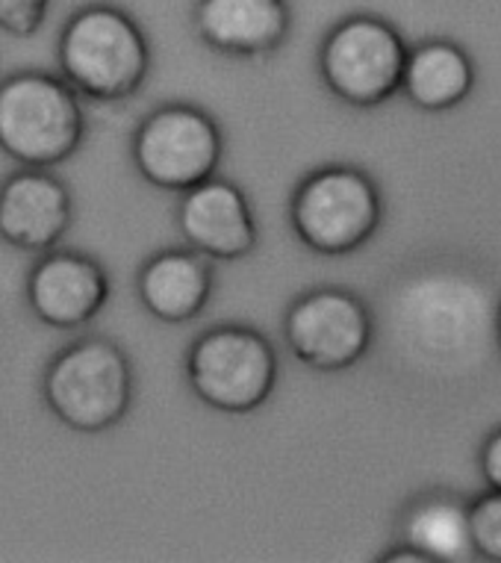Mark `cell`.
Instances as JSON below:
<instances>
[{
    "instance_id": "6da1fadb",
    "label": "cell",
    "mask_w": 501,
    "mask_h": 563,
    "mask_svg": "<svg viewBox=\"0 0 501 563\" xmlns=\"http://www.w3.org/2000/svg\"><path fill=\"white\" fill-rule=\"evenodd\" d=\"M499 307V292L478 266L425 260L387 287L375 322L401 375L452 387L478 380L501 354Z\"/></svg>"
},
{
    "instance_id": "7a4b0ae2",
    "label": "cell",
    "mask_w": 501,
    "mask_h": 563,
    "mask_svg": "<svg viewBox=\"0 0 501 563\" xmlns=\"http://www.w3.org/2000/svg\"><path fill=\"white\" fill-rule=\"evenodd\" d=\"M59 68L75 92L89 101H127L148 80V36L119 7L89 3L63 27Z\"/></svg>"
},
{
    "instance_id": "3957f363",
    "label": "cell",
    "mask_w": 501,
    "mask_h": 563,
    "mask_svg": "<svg viewBox=\"0 0 501 563\" xmlns=\"http://www.w3.org/2000/svg\"><path fill=\"white\" fill-rule=\"evenodd\" d=\"M86 136V115L66 77L21 71L0 84V151L21 166L66 163Z\"/></svg>"
},
{
    "instance_id": "277c9868",
    "label": "cell",
    "mask_w": 501,
    "mask_h": 563,
    "mask_svg": "<svg viewBox=\"0 0 501 563\" xmlns=\"http://www.w3.org/2000/svg\"><path fill=\"white\" fill-rule=\"evenodd\" d=\"M42 389L63 426L80 434H101L131 410L133 366L112 340L86 336L56 354Z\"/></svg>"
},
{
    "instance_id": "5b68a950",
    "label": "cell",
    "mask_w": 501,
    "mask_h": 563,
    "mask_svg": "<svg viewBox=\"0 0 501 563\" xmlns=\"http://www.w3.org/2000/svg\"><path fill=\"white\" fill-rule=\"evenodd\" d=\"M289 222L301 245L325 257H345L381 231L383 195L363 168L322 166L292 192Z\"/></svg>"
},
{
    "instance_id": "8992f818",
    "label": "cell",
    "mask_w": 501,
    "mask_h": 563,
    "mask_svg": "<svg viewBox=\"0 0 501 563\" xmlns=\"http://www.w3.org/2000/svg\"><path fill=\"white\" fill-rule=\"evenodd\" d=\"M186 380L207 407L222 413H250L275 393L278 354L248 324H215L186 351Z\"/></svg>"
},
{
    "instance_id": "52a82bcc",
    "label": "cell",
    "mask_w": 501,
    "mask_h": 563,
    "mask_svg": "<svg viewBox=\"0 0 501 563\" xmlns=\"http://www.w3.org/2000/svg\"><path fill=\"white\" fill-rule=\"evenodd\" d=\"M408 51L390 21L352 15L339 21L319 47V75L334 98L369 110L401 92Z\"/></svg>"
},
{
    "instance_id": "ba28073f",
    "label": "cell",
    "mask_w": 501,
    "mask_h": 563,
    "mask_svg": "<svg viewBox=\"0 0 501 563\" xmlns=\"http://www.w3.org/2000/svg\"><path fill=\"white\" fill-rule=\"evenodd\" d=\"M222 154L219 121L189 103L159 107L133 133V163L140 175L168 192H186L215 177Z\"/></svg>"
},
{
    "instance_id": "9c48e42d",
    "label": "cell",
    "mask_w": 501,
    "mask_h": 563,
    "mask_svg": "<svg viewBox=\"0 0 501 563\" xmlns=\"http://www.w3.org/2000/svg\"><path fill=\"white\" fill-rule=\"evenodd\" d=\"M283 336L298 363L316 372H343L369 354L378 322L352 289L316 287L289 305Z\"/></svg>"
},
{
    "instance_id": "30bf717a",
    "label": "cell",
    "mask_w": 501,
    "mask_h": 563,
    "mask_svg": "<svg viewBox=\"0 0 501 563\" xmlns=\"http://www.w3.org/2000/svg\"><path fill=\"white\" fill-rule=\"evenodd\" d=\"M27 301L45 324L75 331L107 307L110 277L84 251H51L30 272Z\"/></svg>"
},
{
    "instance_id": "8fae6325",
    "label": "cell",
    "mask_w": 501,
    "mask_h": 563,
    "mask_svg": "<svg viewBox=\"0 0 501 563\" xmlns=\"http://www.w3.org/2000/svg\"><path fill=\"white\" fill-rule=\"evenodd\" d=\"M177 228L189 249L219 263L248 257L260 236L245 192L222 177L186 189L177 203Z\"/></svg>"
},
{
    "instance_id": "7c38bea8",
    "label": "cell",
    "mask_w": 501,
    "mask_h": 563,
    "mask_svg": "<svg viewBox=\"0 0 501 563\" xmlns=\"http://www.w3.org/2000/svg\"><path fill=\"white\" fill-rule=\"evenodd\" d=\"M75 219L68 186L45 168H24L0 184V240L19 251L45 254Z\"/></svg>"
},
{
    "instance_id": "4fadbf2b",
    "label": "cell",
    "mask_w": 501,
    "mask_h": 563,
    "mask_svg": "<svg viewBox=\"0 0 501 563\" xmlns=\"http://www.w3.org/2000/svg\"><path fill=\"white\" fill-rule=\"evenodd\" d=\"M196 30L224 56H269L287 42L289 7L283 0H198Z\"/></svg>"
},
{
    "instance_id": "5bb4252c",
    "label": "cell",
    "mask_w": 501,
    "mask_h": 563,
    "mask_svg": "<svg viewBox=\"0 0 501 563\" xmlns=\"http://www.w3.org/2000/svg\"><path fill=\"white\" fill-rule=\"evenodd\" d=\"M215 275L210 257L196 249L159 251L140 268L136 292L154 319L183 324L201 316L213 298Z\"/></svg>"
},
{
    "instance_id": "9a60e30c",
    "label": "cell",
    "mask_w": 501,
    "mask_h": 563,
    "mask_svg": "<svg viewBox=\"0 0 501 563\" xmlns=\"http://www.w3.org/2000/svg\"><path fill=\"white\" fill-rule=\"evenodd\" d=\"M399 543L413 545L427 563L475 561L469 501L448 489L422 493L401 514Z\"/></svg>"
},
{
    "instance_id": "2e32d148",
    "label": "cell",
    "mask_w": 501,
    "mask_h": 563,
    "mask_svg": "<svg viewBox=\"0 0 501 563\" xmlns=\"http://www.w3.org/2000/svg\"><path fill=\"white\" fill-rule=\"evenodd\" d=\"M478 84L472 56L448 38H431L410 47L404 63L401 92L425 112L455 110L472 95Z\"/></svg>"
},
{
    "instance_id": "e0dca14e",
    "label": "cell",
    "mask_w": 501,
    "mask_h": 563,
    "mask_svg": "<svg viewBox=\"0 0 501 563\" xmlns=\"http://www.w3.org/2000/svg\"><path fill=\"white\" fill-rule=\"evenodd\" d=\"M475 554L501 563V489H487L469 501Z\"/></svg>"
},
{
    "instance_id": "ac0fdd59",
    "label": "cell",
    "mask_w": 501,
    "mask_h": 563,
    "mask_svg": "<svg viewBox=\"0 0 501 563\" xmlns=\"http://www.w3.org/2000/svg\"><path fill=\"white\" fill-rule=\"evenodd\" d=\"M51 0H0V30L10 36H33L45 24Z\"/></svg>"
},
{
    "instance_id": "d6986e66",
    "label": "cell",
    "mask_w": 501,
    "mask_h": 563,
    "mask_svg": "<svg viewBox=\"0 0 501 563\" xmlns=\"http://www.w3.org/2000/svg\"><path fill=\"white\" fill-rule=\"evenodd\" d=\"M478 466L490 489H501V426L487 437V443L481 445L478 454Z\"/></svg>"
},
{
    "instance_id": "ffe728a7",
    "label": "cell",
    "mask_w": 501,
    "mask_h": 563,
    "mask_svg": "<svg viewBox=\"0 0 501 563\" xmlns=\"http://www.w3.org/2000/svg\"><path fill=\"white\" fill-rule=\"evenodd\" d=\"M499 349H501V307H499Z\"/></svg>"
}]
</instances>
